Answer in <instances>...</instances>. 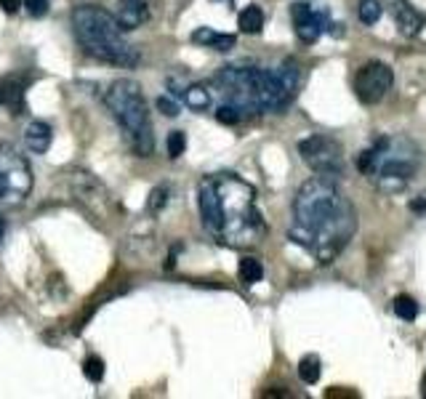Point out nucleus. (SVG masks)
<instances>
[{"mask_svg":"<svg viewBox=\"0 0 426 399\" xmlns=\"http://www.w3.org/2000/svg\"><path fill=\"white\" fill-rule=\"evenodd\" d=\"M357 232V211L336 178L315 176L301 184L293 197V224L288 229L291 242L317 258V264H331L349 245Z\"/></svg>","mask_w":426,"mask_h":399,"instance_id":"nucleus-1","label":"nucleus"},{"mask_svg":"<svg viewBox=\"0 0 426 399\" xmlns=\"http://www.w3.org/2000/svg\"><path fill=\"white\" fill-rule=\"evenodd\" d=\"M411 211H415V213H418V211H426V195H421L418 200H413V202H411Z\"/></svg>","mask_w":426,"mask_h":399,"instance_id":"nucleus-31","label":"nucleus"},{"mask_svg":"<svg viewBox=\"0 0 426 399\" xmlns=\"http://www.w3.org/2000/svg\"><path fill=\"white\" fill-rule=\"evenodd\" d=\"M238 274L242 285H256V282H261V277H264V266H261L259 258L245 255V258H240Z\"/></svg>","mask_w":426,"mask_h":399,"instance_id":"nucleus-19","label":"nucleus"},{"mask_svg":"<svg viewBox=\"0 0 426 399\" xmlns=\"http://www.w3.org/2000/svg\"><path fill=\"white\" fill-rule=\"evenodd\" d=\"M0 8L6 13H16L22 8V0H0Z\"/></svg>","mask_w":426,"mask_h":399,"instance_id":"nucleus-30","label":"nucleus"},{"mask_svg":"<svg viewBox=\"0 0 426 399\" xmlns=\"http://www.w3.org/2000/svg\"><path fill=\"white\" fill-rule=\"evenodd\" d=\"M298 155L322 178H336L344 173V146L331 136L312 133L298 141Z\"/></svg>","mask_w":426,"mask_h":399,"instance_id":"nucleus-8","label":"nucleus"},{"mask_svg":"<svg viewBox=\"0 0 426 399\" xmlns=\"http://www.w3.org/2000/svg\"><path fill=\"white\" fill-rule=\"evenodd\" d=\"M22 6H25L27 13L35 16V19H40V16L48 13V0H22Z\"/></svg>","mask_w":426,"mask_h":399,"instance_id":"nucleus-28","label":"nucleus"},{"mask_svg":"<svg viewBox=\"0 0 426 399\" xmlns=\"http://www.w3.org/2000/svg\"><path fill=\"white\" fill-rule=\"evenodd\" d=\"M6 237V221H3V216H0V242Z\"/></svg>","mask_w":426,"mask_h":399,"instance_id":"nucleus-32","label":"nucleus"},{"mask_svg":"<svg viewBox=\"0 0 426 399\" xmlns=\"http://www.w3.org/2000/svg\"><path fill=\"white\" fill-rule=\"evenodd\" d=\"M213 184L221 202V242L232 248L256 245L264 234V221L256 208V189L235 173H221Z\"/></svg>","mask_w":426,"mask_h":399,"instance_id":"nucleus-4","label":"nucleus"},{"mask_svg":"<svg viewBox=\"0 0 426 399\" xmlns=\"http://www.w3.org/2000/svg\"><path fill=\"white\" fill-rule=\"evenodd\" d=\"M0 104L11 109V115H22L25 109V85L19 80H3L0 83Z\"/></svg>","mask_w":426,"mask_h":399,"instance_id":"nucleus-16","label":"nucleus"},{"mask_svg":"<svg viewBox=\"0 0 426 399\" xmlns=\"http://www.w3.org/2000/svg\"><path fill=\"white\" fill-rule=\"evenodd\" d=\"M381 13H384V6L378 3V0H359L357 6V16L362 24H378V19H381Z\"/></svg>","mask_w":426,"mask_h":399,"instance_id":"nucleus-21","label":"nucleus"},{"mask_svg":"<svg viewBox=\"0 0 426 399\" xmlns=\"http://www.w3.org/2000/svg\"><path fill=\"white\" fill-rule=\"evenodd\" d=\"M235 35H221V32H213L211 43H208V48H213V51H232L235 48Z\"/></svg>","mask_w":426,"mask_h":399,"instance_id":"nucleus-27","label":"nucleus"},{"mask_svg":"<svg viewBox=\"0 0 426 399\" xmlns=\"http://www.w3.org/2000/svg\"><path fill=\"white\" fill-rule=\"evenodd\" d=\"M359 173L371 176L386 195H399L421 168V146L408 136H378L357 155Z\"/></svg>","mask_w":426,"mask_h":399,"instance_id":"nucleus-2","label":"nucleus"},{"mask_svg":"<svg viewBox=\"0 0 426 399\" xmlns=\"http://www.w3.org/2000/svg\"><path fill=\"white\" fill-rule=\"evenodd\" d=\"M384 6L389 8V13L394 16V22H397V29L405 35V38H413V35H418L421 32V27L426 24L424 13L415 11L408 0H384Z\"/></svg>","mask_w":426,"mask_h":399,"instance_id":"nucleus-14","label":"nucleus"},{"mask_svg":"<svg viewBox=\"0 0 426 399\" xmlns=\"http://www.w3.org/2000/svg\"><path fill=\"white\" fill-rule=\"evenodd\" d=\"M238 27L245 35H259L264 29V11L259 6H245L238 16Z\"/></svg>","mask_w":426,"mask_h":399,"instance_id":"nucleus-17","label":"nucleus"},{"mask_svg":"<svg viewBox=\"0 0 426 399\" xmlns=\"http://www.w3.org/2000/svg\"><path fill=\"white\" fill-rule=\"evenodd\" d=\"M394 314H397L399 319H405V322H413V319L418 317L415 298H411V295H397V298H394Z\"/></svg>","mask_w":426,"mask_h":399,"instance_id":"nucleus-22","label":"nucleus"},{"mask_svg":"<svg viewBox=\"0 0 426 399\" xmlns=\"http://www.w3.org/2000/svg\"><path fill=\"white\" fill-rule=\"evenodd\" d=\"M198 205H200V216H202L205 229L219 237V232H221V202H219V192H216L213 178H202V181H200Z\"/></svg>","mask_w":426,"mask_h":399,"instance_id":"nucleus-13","label":"nucleus"},{"mask_svg":"<svg viewBox=\"0 0 426 399\" xmlns=\"http://www.w3.org/2000/svg\"><path fill=\"white\" fill-rule=\"evenodd\" d=\"M83 375L91 381V384H102L104 381V359L91 354V357H85L83 362Z\"/></svg>","mask_w":426,"mask_h":399,"instance_id":"nucleus-23","label":"nucleus"},{"mask_svg":"<svg viewBox=\"0 0 426 399\" xmlns=\"http://www.w3.org/2000/svg\"><path fill=\"white\" fill-rule=\"evenodd\" d=\"M320 375H322V362H320V357L306 354V357L298 362V378H301L306 386H312L320 381Z\"/></svg>","mask_w":426,"mask_h":399,"instance_id":"nucleus-20","label":"nucleus"},{"mask_svg":"<svg viewBox=\"0 0 426 399\" xmlns=\"http://www.w3.org/2000/svg\"><path fill=\"white\" fill-rule=\"evenodd\" d=\"M69 19H72V32L78 38L80 48L88 56L115 66L139 64V51L123 40V27L118 16H112L99 6H78Z\"/></svg>","mask_w":426,"mask_h":399,"instance_id":"nucleus-3","label":"nucleus"},{"mask_svg":"<svg viewBox=\"0 0 426 399\" xmlns=\"http://www.w3.org/2000/svg\"><path fill=\"white\" fill-rule=\"evenodd\" d=\"M181 99H184V104L189 109H208L211 106V91L205 88V85H200V83H192V85H186L184 93H181Z\"/></svg>","mask_w":426,"mask_h":399,"instance_id":"nucleus-18","label":"nucleus"},{"mask_svg":"<svg viewBox=\"0 0 426 399\" xmlns=\"http://www.w3.org/2000/svg\"><path fill=\"white\" fill-rule=\"evenodd\" d=\"M394 85V72L384 62H368L355 75V93L362 104H378Z\"/></svg>","mask_w":426,"mask_h":399,"instance_id":"nucleus-11","label":"nucleus"},{"mask_svg":"<svg viewBox=\"0 0 426 399\" xmlns=\"http://www.w3.org/2000/svg\"><path fill=\"white\" fill-rule=\"evenodd\" d=\"M155 104H158V109L165 115V118H176V115H179V104L173 102L171 96H158V102H155Z\"/></svg>","mask_w":426,"mask_h":399,"instance_id":"nucleus-29","label":"nucleus"},{"mask_svg":"<svg viewBox=\"0 0 426 399\" xmlns=\"http://www.w3.org/2000/svg\"><path fill=\"white\" fill-rule=\"evenodd\" d=\"M168 195H171V189H168V186H155V189H152L149 202H146V208H149V213H152V216L163 213V208L168 205Z\"/></svg>","mask_w":426,"mask_h":399,"instance_id":"nucleus-25","label":"nucleus"},{"mask_svg":"<svg viewBox=\"0 0 426 399\" xmlns=\"http://www.w3.org/2000/svg\"><path fill=\"white\" fill-rule=\"evenodd\" d=\"M32 189V171L25 155L11 144H0V200L8 205H22Z\"/></svg>","mask_w":426,"mask_h":399,"instance_id":"nucleus-7","label":"nucleus"},{"mask_svg":"<svg viewBox=\"0 0 426 399\" xmlns=\"http://www.w3.org/2000/svg\"><path fill=\"white\" fill-rule=\"evenodd\" d=\"M165 146H168V158L179 160L186 152V133L184 131H171V133H168V141H165Z\"/></svg>","mask_w":426,"mask_h":399,"instance_id":"nucleus-24","label":"nucleus"},{"mask_svg":"<svg viewBox=\"0 0 426 399\" xmlns=\"http://www.w3.org/2000/svg\"><path fill=\"white\" fill-rule=\"evenodd\" d=\"M293 29L301 43H315V40L328 29V13L315 11L309 3H293L291 6Z\"/></svg>","mask_w":426,"mask_h":399,"instance_id":"nucleus-12","label":"nucleus"},{"mask_svg":"<svg viewBox=\"0 0 426 399\" xmlns=\"http://www.w3.org/2000/svg\"><path fill=\"white\" fill-rule=\"evenodd\" d=\"M69 192H72V197H75L80 208L88 216H93V221L106 218L109 211L115 208L109 189L88 171H75L69 176Z\"/></svg>","mask_w":426,"mask_h":399,"instance_id":"nucleus-10","label":"nucleus"},{"mask_svg":"<svg viewBox=\"0 0 426 399\" xmlns=\"http://www.w3.org/2000/svg\"><path fill=\"white\" fill-rule=\"evenodd\" d=\"M104 104L112 112V118L118 120L133 152L139 158H149L155 152V136H152V122H149L142 85L133 80H115L104 93Z\"/></svg>","mask_w":426,"mask_h":399,"instance_id":"nucleus-5","label":"nucleus"},{"mask_svg":"<svg viewBox=\"0 0 426 399\" xmlns=\"http://www.w3.org/2000/svg\"><path fill=\"white\" fill-rule=\"evenodd\" d=\"M216 120H219V122H224V125H238L240 120H242V112H240L235 104H229V102H226V104H221L219 109H216Z\"/></svg>","mask_w":426,"mask_h":399,"instance_id":"nucleus-26","label":"nucleus"},{"mask_svg":"<svg viewBox=\"0 0 426 399\" xmlns=\"http://www.w3.org/2000/svg\"><path fill=\"white\" fill-rule=\"evenodd\" d=\"M226 3H232V0H226Z\"/></svg>","mask_w":426,"mask_h":399,"instance_id":"nucleus-33","label":"nucleus"},{"mask_svg":"<svg viewBox=\"0 0 426 399\" xmlns=\"http://www.w3.org/2000/svg\"><path fill=\"white\" fill-rule=\"evenodd\" d=\"M53 141V131L48 122H43V120H32L29 125H27L25 131V144L29 152H35V155H46L48 152V146Z\"/></svg>","mask_w":426,"mask_h":399,"instance_id":"nucleus-15","label":"nucleus"},{"mask_svg":"<svg viewBox=\"0 0 426 399\" xmlns=\"http://www.w3.org/2000/svg\"><path fill=\"white\" fill-rule=\"evenodd\" d=\"M259 106L261 112H280L293 102L301 85V66L296 62H282L275 69H259Z\"/></svg>","mask_w":426,"mask_h":399,"instance_id":"nucleus-6","label":"nucleus"},{"mask_svg":"<svg viewBox=\"0 0 426 399\" xmlns=\"http://www.w3.org/2000/svg\"><path fill=\"white\" fill-rule=\"evenodd\" d=\"M259 69H245V66H226L219 72L216 83L224 88L226 102L235 104L245 115H259L261 106H259Z\"/></svg>","mask_w":426,"mask_h":399,"instance_id":"nucleus-9","label":"nucleus"}]
</instances>
